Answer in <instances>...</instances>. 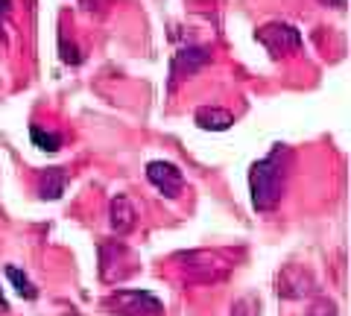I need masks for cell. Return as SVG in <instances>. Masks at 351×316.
<instances>
[{"instance_id": "obj_14", "label": "cell", "mask_w": 351, "mask_h": 316, "mask_svg": "<svg viewBox=\"0 0 351 316\" xmlns=\"http://www.w3.org/2000/svg\"><path fill=\"white\" fill-rule=\"evenodd\" d=\"M322 3H328V6H337V9H343V6H346V0H322Z\"/></svg>"}, {"instance_id": "obj_6", "label": "cell", "mask_w": 351, "mask_h": 316, "mask_svg": "<svg viewBox=\"0 0 351 316\" xmlns=\"http://www.w3.org/2000/svg\"><path fill=\"white\" fill-rule=\"evenodd\" d=\"M193 121L199 129H205V132H226V129H232L234 114L226 112V108H217V106H202V108H196Z\"/></svg>"}, {"instance_id": "obj_12", "label": "cell", "mask_w": 351, "mask_h": 316, "mask_svg": "<svg viewBox=\"0 0 351 316\" xmlns=\"http://www.w3.org/2000/svg\"><path fill=\"white\" fill-rule=\"evenodd\" d=\"M307 316H337V308H334L331 302H319V304H316V308H313L311 313H307Z\"/></svg>"}, {"instance_id": "obj_11", "label": "cell", "mask_w": 351, "mask_h": 316, "mask_svg": "<svg viewBox=\"0 0 351 316\" xmlns=\"http://www.w3.org/2000/svg\"><path fill=\"white\" fill-rule=\"evenodd\" d=\"M258 308H261V302L255 296H243L240 302H234L232 316H258Z\"/></svg>"}, {"instance_id": "obj_8", "label": "cell", "mask_w": 351, "mask_h": 316, "mask_svg": "<svg viewBox=\"0 0 351 316\" xmlns=\"http://www.w3.org/2000/svg\"><path fill=\"white\" fill-rule=\"evenodd\" d=\"M68 188V170L62 167H47L38 176V196L41 199H59Z\"/></svg>"}, {"instance_id": "obj_15", "label": "cell", "mask_w": 351, "mask_h": 316, "mask_svg": "<svg viewBox=\"0 0 351 316\" xmlns=\"http://www.w3.org/2000/svg\"><path fill=\"white\" fill-rule=\"evenodd\" d=\"M3 311H9V304H6V299H3V296H0V313H3Z\"/></svg>"}, {"instance_id": "obj_13", "label": "cell", "mask_w": 351, "mask_h": 316, "mask_svg": "<svg viewBox=\"0 0 351 316\" xmlns=\"http://www.w3.org/2000/svg\"><path fill=\"white\" fill-rule=\"evenodd\" d=\"M9 9H12V0H0V21L9 18Z\"/></svg>"}, {"instance_id": "obj_10", "label": "cell", "mask_w": 351, "mask_h": 316, "mask_svg": "<svg viewBox=\"0 0 351 316\" xmlns=\"http://www.w3.org/2000/svg\"><path fill=\"white\" fill-rule=\"evenodd\" d=\"M6 278L9 281H12V284H15V290H18V296H24V299H36L38 296V290L36 287H32V281L24 276V272H21L18 267H6Z\"/></svg>"}, {"instance_id": "obj_2", "label": "cell", "mask_w": 351, "mask_h": 316, "mask_svg": "<svg viewBox=\"0 0 351 316\" xmlns=\"http://www.w3.org/2000/svg\"><path fill=\"white\" fill-rule=\"evenodd\" d=\"M106 308L120 316H161L164 304L149 290H117L106 299Z\"/></svg>"}, {"instance_id": "obj_9", "label": "cell", "mask_w": 351, "mask_h": 316, "mask_svg": "<svg viewBox=\"0 0 351 316\" xmlns=\"http://www.w3.org/2000/svg\"><path fill=\"white\" fill-rule=\"evenodd\" d=\"M29 138H32V144H36L38 149H44V152H59L62 149V135L44 132L41 126H29Z\"/></svg>"}, {"instance_id": "obj_5", "label": "cell", "mask_w": 351, "mask_h": 316, "mask_svg": "<svg viewBox=\"0 0 351 316\" xmlns=\"http://www.w3.org/2000/svg\"><path fill=\"white\" fill-rule=\"evenodd\" d=\"M208 62H211V50H208V47H182L173 56V68H170L173 82L184 80V76H193L199 68H205Z\"/></svg>"}, {"instance_id": "obj_4", "label": "cell", "mask_w": 351, "mask_h": 316, "mask_svg": "<svg viewBox=\"0 0 351 316\" xmlns=\"http://www.w3.org/2000/svg\"><path fill=\"white\" fill-rule=\"evenodd\" d=\"M147 179L156 184V188L161 191V196H167V199H176V196L184 191V176L173 161H149Z\"/></svg>"}, {"instance_id": "obj_3", "label": "cell", "mask_w": 351, "mask_h": 316, "mask_svg": "<svg viewBox=\"0 0 351 316\" xmlns=\"http://www.w3.org/2000/svg\"><path fill=\"white\" fill-rule=\"evenodd\" d=\"M255 38L269 50V56H272V59L284 56V53H295V50L302 47L299 29L290 27V24H281V21H272V24L261 27Z\"/></svg>"}, {"instance_id": "obj_1", "label": "cell", "mask_w": 351, "mask_h": 316, "mask_svg": "<svg viewBox=\"0 0 351 316\" xmlns=\"http://www.w3.org/2000/svg\"><path fill=\"white\" fill-rule=\"evenodd\" d=\"M287 167H290V149L284 144L272 147L269 156L255 161L249 170V193L252 205L258 211H272L284 196V182H287Z\"/></svg>"}, {"instance_id": "obj_7", "label": "cell", "mask_w": 351, "mask_h": 316, "mask_svg": "<svg viewBox=\"0 0 351 316\" xmlns=\"http://www.w3.org/2000/svg\"><path fill=\"white\" fill-rule=\"evenodd\" d=\"M108 217H112V228L117 234H126L132 232V226H135V208H132V202H129V196L123 193H117L114 199H112V208H108Z\"/></svg>"}]
</instances>
